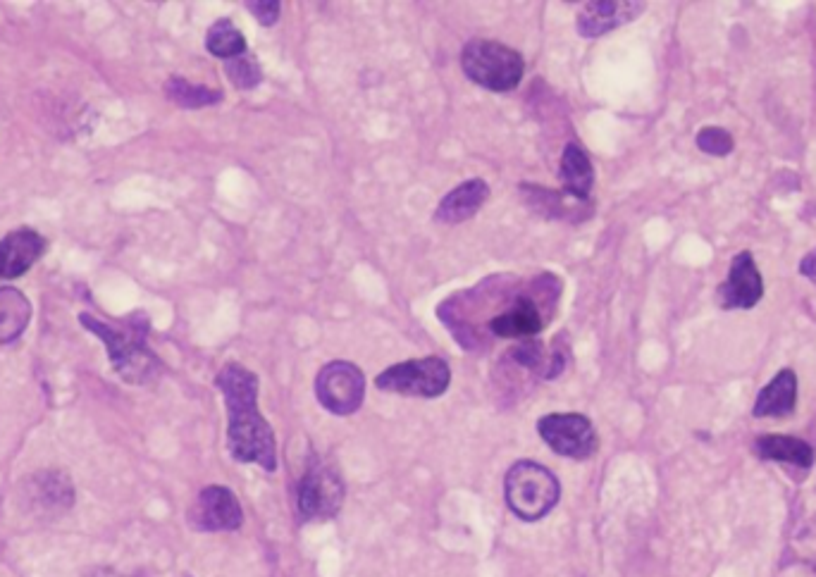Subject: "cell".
<instances>
[{
	"label": "cell",
	"instance_id": "cell-24",
	"mask_svg": "<svg viewBox=\"0 0 816 577\" xmlns=\"http://www.w3.org/2000/svg\"><path fill=\"white\" fill-rule=\"evenodd\" d=\"M249 5L251 15L256 17L263 27H272L277 20H280V8L282 5L277 0H258V3H246Z\"/></svg>",
	"mask_w": 816,
	"mask_h": 577
},
{
	"label": "cell",
	"instance_id": "cell-5",
	"mask_svg": "<svg viewBox=\"0 0 816 577\" xmlns=\"http://www.w3.org/2000/svg\"><path fill=\"white\" fill-rule=\"evenodd\" d=\"M451 384L449 363L440 356L416 358V361L397 363L392 368L382 370L375 377V387L382 392H392L401 396H420V399H435L442 396Z\"/></svg>",
	"mask_w": 816,
	"mask_h": 577
},
{
	"label": "cell",
	"instance_id": "cell-23",
	"mask_svg": "<svg viewBox=\"0 0 816 577\" xmlns=\"http://www.w3.org/2000/svg\"><path fill=\"white\" fill-rule=\"evenodd\" d=\"M697 146L709 155H728L733 151V136L721 127H704L697 134Z\"/></svg>",
	"mask_w": 816,
	"mask_h": 577
},
{
	"label": "cell",
	"instance_id": "cell-18",
	"mask_svg": "<svg viewBox=\"0 0 816 577\" xmlns=\"http://www.w3.org/2000/svg\"><path fill=\"white\" fill-rule=\"evenodd\" d=\"M32 320V303L15 287H0V346L20 339Z\"/></svg>",
	"mask_w": 816,
	"mask_h": 577
},
{
	"label": "cell",
	"instance_id": "cell-4",
	"mask_svg": "<svg viewBox=\"0 0 816 577\" xmlns=\"http://www.w3.org/2000/svg\"><path fill=\"white\" fill-rule=\"evenodd\" d=\"M82 325L89 332H94L98 339L108 346V356L117 375L129 384H146L160 372V361L156 353L146 346L144 332H122L110 327L108 322H101L94 315L82 313Z\"/></svg>",
	"mask_w": 816,
	"mask_h": 577
},
{
	"label": "cell",
	"instance_id": "cell-22",
	"mask_svg": "<svg viewBox=\"0 0 816 577\" xmlns=\"http://www.w3.org/2000/svg\"><path fill=\"white\" fill-rule=\"evenodd\" d=\"M225 72H227V77H230V82L237 84L239 89H256L263 79L261 65H258L253 58H249L246 53L239 55V58H234V60H227Z\"/></svg>",
	"mask_w": 816,
	"mask_h": 577
},
{
	"label": "cell",
	"instance_id": "cell-1",
	"mask_svg": "<svg viewBox=\"0 0 816 577\" xmlns=\"http://www.w3.org/2000/svg\"><path fill=\"white\" fill-rule=\"evenodd\" d=\"M230 418L227 444L239 463H258L263 470L277 468L275 432L258 411V377L241 363H227L215 377Z\"/></svg>",
	"mask_w": 816,
	"mask_h": 577
},
{
	"label": "cell",
	"instance_id": "cell-9",
	"mask_svg": "<svg viewBox=\"0 0 816 577\" xmlns=\"http://www.w3.org/2000/svg\"><path fill=\"white\" fill-rule=\"evenodd\" d=\"M344 501V482L332 465L313 463L301 477L296 504L301 516L313 518H335Z\"/></svg>",
	"mask_w": 816,
	"mask_h": 577
},
{
	"label": "cell",
	"instance_id": "cell-11",
	"mask_svg": "<svg viewBox=\"0 0 816 577\" xmlns=\"http://www.w3.org/2000/svg\"><path fill=\"white\" fill-rule=\"evenodd\" d=\"M716 296H719L721 308L726 310L757 306L759 299L764 296V282L762 272L754 265L750 251L738 253V256L733 258L726 282L721 284Z\"/></svg>",
	"mask_w": 816,
	"mask_h": 577
},
{
	"label": "cell",
	"instance_id": "cell-25",
	"mask_svg": "<svg viewBox=\"0 0 816 577\" xmlns=\"http://www.w3.org/2000/svg\"><path fill=\"white\" fill-rule=\"evenodd\" d=\"M800 272L809 279V282L816 284V248L800 260Z\"/></svg>",
	"mask_w": 816,
	"mask_h": 577
},
{
	"label": "cell",
	"instance_id": "cell-12",
	"mask_svg": "<svg viewBox=\"0 0 816 577\" xmlns=\"http://www.w3.org/2000/svg\"><path fill=\"white\" fill-rule=\"evenodd\" d=\"M645 10L642 3H618V0H595V3L583 5L578 12V34L585 39H595V36L614 31L623 24L633 22L640 12Z\"/></svg>",
	"mask_w": 816,
	"mask_h": 577
},
{
	"label": "cell",
	"instance_id": "cell-21",
	"mask_svg": "<svg viewBox=\"0 0 816 577\" xmlns=\"http://www.w3.org/2000/svg\"><path fill=\"white\" fill-rule=\"evenodd\" d=\"M206 48L215 58L234 60L246 53V39L230 20H218L208 29Z\"/></svg>",
	"mask_w": 816,
	"mask_h": 577
},
{
	"label": "cell",
	"instance_id": "cell-13",
	"mask_svg": "<svg viewBox=\"0 0 816 577\" xmlns=\"http://www.w3.org/2000/svg\"><path fill=\"white\" fill-rule=\"evenodd\" d=\"M46 251V241L34 229H15L0 239V279L22 277Z\"/></svg>",
	"mask_w": 816,
	"mask_h": 577
},
{
	"label": "cell",
	"instance_id": "cell-20",
	"mask_svg": "<svg viewBox=\"0 0 816 577\" xmlns=\"http://www.w3.org/2000/svg\"><path fill=\"white\" fill-rule=\"evenodd\" d=\"M165 96L179 108H206L222 101V91L203 84H191L184 77H170L165 82Z\"/></svg>",
	"mask_w": 816,
	"mask_h": 577
},
{
	"label": "cell",
	"instance_id": "cell-2",
	"mask_svg": "<svg viewBox=\"0 0 816 577\" xmlns=\"http://www.w3.org/2000/svg\"><path fill=\"white\" fill-rule=\"evenodd\" d=\"M506 504L521 520L535 523L559 504L561 485L554 473L535 461L513 463L504 480Z\"/></svg>",
	"mask_w": 816,
	"mask_h": 577
},
{
	"label": "cell",
	"instance_id": "cell-19",
	"mask_svg": "<svg viewBox=\"0 0 816 577\" xmlns=\"http://www.w3.org/2000/svg\"><path fill=\"white\" fill-rule=\"evenodd\" d=\"M757 454L766 458V461L790 463L797 465V468H812L814 463L812 446L797 437H788V434H766V437H759Z\"/></svg>",
	"mask_w": 816,
	"mask_h": 577
},
{
	"label": "cell",
	"instance_id": "cell-17",
	"mask_svg": "<svg viewBox=\"0 0 816 577\" xmlns=\"http://www.w3.org/2000/svg\"><path fill=\"white\" fill-rule=\"evenodd\" d=\"M559 179L568 194L578 198V201H587L592 186H595V170H592L590 158H587V153L576 144V141H571V144H566L564 148Z\"/></svg>",
	"mask_w": 816,
	"mask_h": 577
},
{
	"label": "cell",
	"instance_id": "cell-7",
	"mask_svg": "<svg viewBox=\"0 0 816 577\" xmlns=\"http://www.w3.org/2000/svg\"><path fill=\"white\" fill-rule=\"evenodd\" d=\"M537 432L554 454L573 458V461H585L599 446L595 427L585 415L578 413L544 415L537 423Z\"/></svg>",
	"mask_w": 816,
	"mask_h": 577
},
{
	"label": "cell",
	"instance_id": "cell-3",
	"mask_svg": "<svg viewBox=\"0 0 816 577\" xmlns=\"http://www.w3.org/2000/svg\"><path fill=\"white\" fill-rule=\"evenodd\" d=\"M463 74L487 91H511L525 74L523 55L499 41L475 39L463 46Z\"/></svg>",
	"mask_w": 816,
	"mask_h": 577
},
{
	"label": "cell",
	"instance_id": "cell-15",
	"mask_svg": "<svg viewBox=\"0 0 816 577\" xmlns=\"http://www.w3.org/2000/svg\"><path fill=\"white\" fill-rule=\"evenodd\" d=\"M27 499L39 508V511L60 513L67 511L74 504V487L70 477L58 470H46V473L34 475L27 482Z\"/></svg>",
	"mask_w": 816,
	"mask_h": 577
},
{
	"label": "cell",
	"instance_id": "cell-16",
	"mask_svg": "<svg viewBox=\"0 0 816 577\" xmlns=\"http://www.w3.org/2000/svg\"><path fill=\"white\" fill-rule=\"evenodd\" d=\"M797 403V377L793 370H781L754 401L757 418H781L795 411Z\"/></svg>",
	"mask_w": 816,
	"mask_h": 577
},
{
	"label": "cell",
	"instance_id": "cell-8",
	"mask_svg": "<svg viewBox=\"0 0 816 577\" xmlns=\"http://www.w3.org/2000/svg\"><path fill=\"white\" fill-rule=\"evenodd\" d=\"M315 396L330 413L351 415L361 408L366 396V377L354 363H327L315 377Z\"/></svg>",
	"mask_w": 816,
	"mask_h": 577
},
{
	"label": "cell",
	"instance_id": "cell-6",
	"mask_svg": "<svg viewBox=\"0 0 816 577\" xmlns=\"http://www.w3.org/2000/svg\"><path fill=\"white\" fill-rule=\"evenodd\" d=\"M549 279H552V275L537 277V282L530 284L528 294L506 301V306L487 320V330L499 339H535V334H540L542 327L547 325L542 303L537 296L544 294V284Z\"/></svg>",
	"mask_w": 816,
	"mask_h": 577
},
{
	"label": "cell",
	"instance_id": "cell-10",
	"mask_svg": "<svg viewBox=\"0 0 816 577\" xmlns=\"http://www.w3.org/2000/svg\"><path fill=\"white\" fill-rule=\"evenodd\" d=\"M189 520L196 530L203 532H232L241 527L244 511H241L239 499L232 489L210 485L203 489L196 504L191 506Z\"/></svg>",
	"mask_w": 816,
	"mask_h": 577
},
{
	"label": "cell",
	"instance_id": "cell-14",
	"mask_svg": "<svg viewBox=\"0 0 816 577\" xmlns=\"http://www.w3.org/2000/svg\"><path fill=\"white\" fill-rule=\"evenodd\" d=\"M487 196H490V186L485 179H468L442 198L435 210V220L444 222V225H459V222L471 220L485 206Z\"/></svg>",
	"mask_w": 816,
	"mask_h": 577
}]
</instances>
